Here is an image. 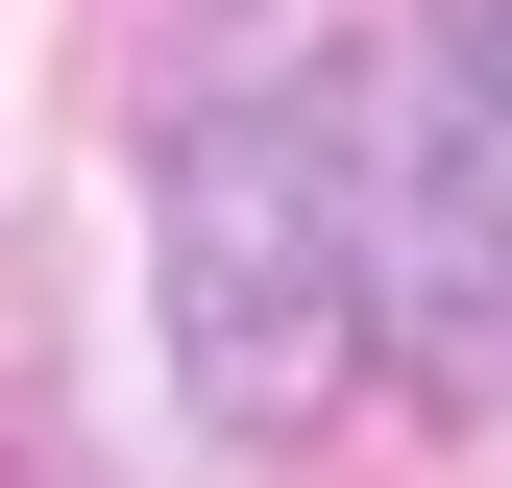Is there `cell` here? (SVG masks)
Returning a JSON list of instances; mask_svg holds the SVG:
<instances>
[{"label": "cell", "mask_w": 512, "mask_h": 488, "mask_svg": "<svg viewBox=\"0 0 512 488\" xmlns=\"http://www.w3.org/2000/svg\"><path fill=\"white\" fill-rule=\"evenodd\" d=\"M366 366V74H244L171 122V391L220 440H317Z\"/></svg>", "instance_id": "cell-1"}, {"label": "cell", "mask_w": 512, "mask_h": 488, "mask_svg": "<svg viewBox=\"0 0 512 488\" xmlns=\"http://www.w3.org/2000/svg\"><path fill=\"white\" fill-rule=\"evenodd\" d=\"M366 342L415 391L512 366V0H415V49L366 74Z\"/></svg>", "instance_id": "cell-2"}, {"label": "cell", "mask_w": 512, "mask_h": 488, "mask_svg": "<svg viewBox=\"0 0 512 488\" xmlns=\"http://www.w3.org/2000/svg\"><path fill=\"white\" fill-rule=\"evenodd\" d=\"M0 488H74V464H49V440H25V415H0Z\"/></svg>", "instance_id": "cell-3"}]
</instances>
